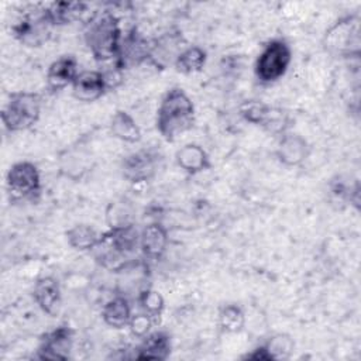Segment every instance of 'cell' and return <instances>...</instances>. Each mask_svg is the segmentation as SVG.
<instances>
[{"mask_svg": "<svg viewBox=\"0 0 361 361\" xmlns=\"http://www.w3.org/2000/svg\"><path fill=\"white\" fill-rule=\"evenodd\" d=\"M121 41L118 20L111 11H97L86 23L85 42L96 62L103 63L104 68L120 63Z\"/></svg>", "mask_w": 361, "mask_h": 361, "instance_id": "obj_1", "label": "cell"}, {"mask_svg": "<svg viewBox=\"0 0 361 361\" xmlns=\"http://www.w3.org/2000/svg\"><path fill=\"white\" fill-rule=\"evenodd\" d=\"M195 107L180 87H172L164 96L158 113L157 128L166 141H175L193 127Z\"/></svg>", "mask_w": 361, "mask_h": 361, "instance_id": "obj_2", "label": "cell"}, {"mask_svg": "<svg viewBox=\"0 0 361 361\" xmlns=\"http://www.w3.org/2000/svg\"><path fill=\"white\" fill-rule=\"evenodd\" d=\"M140 244V235L135 227L130 224L110 227L100 235L94 250L96 259L106 268L117 269L124 267L126 259L135 251Z\"/></svg>", "mask_w": 361, "mask_h": 361, "instance_id": "obj_3", "label": "cell"}, {"mask_svg": "<svg viewBox=\"0 0 361 361\" xmlns=\"http://www.w3.org/2000/svg\"><path fill=\"white\" fill-rule=\"evenodd\" d=\"M41 113V99L32 92L11 93L3 111L1 121L8 131H23L32 127Z\"/></svg>", "mask_w": 361, "mask_h": 361, "instance_id": "obj_4", "label": "cell"}, {"mask_svg": "<svg viewBox=\"0 0 361 361\" xmlns=\"http://www.w3.org/2000/svg\"><path fill=\"white\" fill-rule=\"evenodd\" d=\"M290 61V47L283 39H272L262 48L257 58L255 75L264 83L275 82L285 75Z\"/></svg>", "mask_w": 361, "mask_h": 361, "instance_id": "obj_5", "label": "cell"}, {"mask_svg": "<svg viewBox=\"0 0 361 361\" xmlns=\"http://www.w3.org/2000/svg\"><path fill=\"white\" fill-rule=\"evenodd\" d=\"M6 183L11 200L34 199L41 190L39 171L28 161L17 162L8 169Z\"/></svg>", "mask_w": 361, "mask_h": 361, "instance_id": "obj_6", "label": "cell"}, {"mask_svg": "<svg viewBox=\"0 0 361 361\" xmlns=\"http://www.w3.org/2000/svg\"><path fill=\"white\" fill-rule=\"evenodd\" d=\"M54 24L44 8H34L13 25V35L27 47H41L51 38Z\"/></svg>", "mask_w": 361, "mask_h": 361, "instance_id": "obj_7", "label": "cell"}, {"mask_svg": "<svg viewBox=\"0 0 361 361\" xmlns=\"http://www.w3.org/2000/svg\"><path fill=\"white\" fill-rule=\"evenodd\" d=\"M240 114L247 121L261 126L274 134H285V130L289 126V117L283 110L257 100L244 102L240 106Z\"/></svg>", "mask_w": 361, "mask_h": 361, "instance_id": "obj_8", "label": "cell"}, {"mask_svg": "<svg viewBox=\"0 0 361 361\" xmlns=\"http://www.w3.org/2000/svg\"><path fill=\"white\" fill-rule=\"evenodd\" d=\"M324 45L329 51L348 55V54H358L360 45V25L358 20L353 16L344 17L338 20L327 32Z\"/></svg>", "mask_w": 361, "mask_h": 361, "instance_id": "obj_9", "label": "cell"}, {"mask_svg": "<svg viewBox=\"0 0 361 361\" xmlns=\"http://www.w3.org/2000/svg\"><path fill=\"white\" fill-rule=\"evenodd\" d=\"M72 344V329L68 326H58L42 336L38 347V357L42 360H68Z\"/></svg>", "mask_w": 361, "mask_h": 361, "instance_id": "obj_10", "label": "cell"}, {"mask_svg": "<svg viewBox=\"0 0 361 361\" xmlns=\"http://www.w3.org/2000/svg\"><path fill=\"white\" fill-rule=\"evenodd\" d=\"M158 161L159 155L152 149H141L133 152L123 159V175L133 183L148 180L155 173Z\"/></svg>", "mask_w": 361, "mask_h": 361, "instance_id": "obj_11", "label": "cell"}, {"mask_svg": "<svg viewBox=\"0 0 361 361\" xmlns=\"http://www.w3.org/2000/svg\"><path fill=\"white\" fill-rule=\"evenodd\" d=\"M32 298L44 313L55 317L62 306L61 286L54 276H42L35 282Z\"/></svg>", "mask_w": 361, "mask_h": 361, "instance_id": "obj_12", "label": "cell"}, {"mask_svg": "<svg viewBox=\"0 0 361 361\" xmlns=\"http://www.w3.org/2000/svg\"><path fill=\"white\" fill-rule=\"evenodd\" d=\"M106 90L107 85L100 71H82L72 83V93L80 102H94Z\"/></svg>", "mask_w": 361, "mask_h": 361, "instance_id": "obj_13", "label": "cell"}, {"mask_svg": "<svg viewBox=\"0 0 361 361\" xmlns=\"http://www.w3.org/2000/svg\"><path fill=\"white\" fill-rule=\"evenodd\" d=\"M151 52V41L144 38L137 28H133L121 41L120 63L123 69L128 65H138L148 61Z\"/></svg>", "mask_w": 361, "mask_h": 361, "instance_id": "obj_14", "label": "cell"}, {"mask_svg": "<svg viewBox=\"0 0 361 361\" xmlns=\"http://www.w3.org/2000/svg\"><path fill=\"white\" fill-rule=\"evenodd\" d=\"M78 61L72 55H62L55 59L47 72L48 87L54 92L62 90L66 86L72 85L78 76Z\"/></svg>", "mask_w": 361, "mask_h": 361, "instance_id": "obj_15", "label": "cell"}, {"mask_svg": "<svg viewBox=\"0 0 361 361\" xmlns=\"http://www.w3.org/2000/svg\"><path fill=\"white\" fill-rule=\"evenodd\" d=\"M180 44H182V35L179 32L164 34L162 37L151 42V52H149L148 61L158 68H165L172 58L175 62L176 56L182 52Z\"/></svg>", "mask_w": 361, "mask_h": 361, "instance_id": "obj_16", "label": "cell"}, {"mask_svg": "<svg viewBox=\"0 0 361 361\" xmlns=\"http://www.w3.org/2000/svg\"><path fill=\"white\" fill-rule=\"evenodd\" d=\"M166 244H168V234L162 224L149 223L141 231L140 248L145 258L152 261L159 259L165 252Z\"/></svg>", "mask_w": 361, "mask_h": 361, "instance_id": "obj_17", "label": "cell"}, {"mask_svg": "<svg viewBox=\"0 0 361 361\" xmlns=\"http://www.w3.org/2000/svg\"><path fill=\"white\" fill-rule=\"evenodd\" d=\"M307 154H309V147L303 137H300L299 134L282 135L276 149V157L282 164L288 166L299 165L306 159Z\"/></svg>", "mask_w": 361, "mask_h": 361, "instance_id": "obj_18", "label": "cell"}, {"mask_svg": "<svg viewBox=\"0 0 361 361\" xmlns=\"http://www.w3.org/2000/svg\"><path fill=\"white\" fill-rule=\"evenodd\" d=\"M176 164L188 173L195 175L212 166L207 152L199 144H186L175 154Z\"/></svg>", "mask_w": 361, "mask_h": 361, "instance_id": "obj_19", "label": "cell"}, {"mask_svg": "<svg viewBox=\"0 0 361 361\" xmlns=\"http://www.w3.org/2000/svg\"><path fill=\"white\" fill-rule=\"evenodd\" d=\"M171 353V338L164 331H155L144 337L135 358L138 360H165Z\"/></svg>", "mask_w": 361, "mask_h": 361, "instance_id": "obj_20", "label": "cell"}, {"mask_svg": "<svg viewBox=\"0 0 361 361\" xmlns=\"http://www.w3.org/2000/svg\"><path fill=\"white\" fill-rule=\"evenodd\" d=\"M87 4L83 1H54L45 6V11L51 23L55 25L69 24L85 13Z\"/></svg>", "mask_w": 361, "mask_h": 361, "instance_id": "obj_21", "label": "cell"}, {"mask_svg": "<svg viewBox=\"0 0 361 361\" xmlns=\"http://www.w3.org/2000/svg\"><path fill=\"white\" fill-rule=\"evenodd\" d=\"M102 317L104 323L113 329H121L128 326L133 314L130 303L123 296H116L107 300L102 309Z\"/></svg>", "mask_w": 361, "mask_h": 361, "instance_id": "obj_22", "label": "cell"}, {"mask_svg": "<svg viewBox=\"0 0 361 361\" xmlns=\"http://www.w3.org/2000/svg\"><path fill=\"white\" fill-rule=\"evenodd\" d=\"M110 130L116 138L126 142L134 144L141 140V130L138 124L127 111L123 110L114 113L110 123Z\"/></svg>", "mask_w": 361, "mask_h": 361, "instance_id": "obj_23", "label": "cell"}, {"mask_svg": "<svg viewBox=\"0 0 361 361\" xmlns=\"http://www.w3.org/2000/svg\"><path fill=\"white\" fill-rule=\"evenodd\" d=\"M206 58L207 55L203 48L192 45L182 49V52L176 56L173 65L176 71L180 73H193L203 69L206 63Z\"/></svg>", "mask_w": 361, "mask_h": 361, "instance_id": "obj_24", "label": "cell"}, {"mask_svg": "<svg viewBox=\"0 0 361 361\" xmlns=\"http://www.w3.org/2000/svg\"><path fill=\"white\" fill-rule=\"evenodd\" d=\"M100 235L87 224H76L66 231L68 244L78 251H90L96 247Z\"/></svg>", "mask_w": 361, "mask_h": 361, "instance_id": "obj_25", "label": "cell"}, {"mask_svg": "<svg viewBox=\"0 0 361 361\" xmlns=\"http://www.w3.org/2000/svg\"><path fill=\"white\" fill-rule=\"evenodd\" d=\"M245 323L244 313L237 305H226L219 312V324L227 333H238L243 330Z\"/></svg>", "mask_w": 361, "mask_h": 361, "instance_id": "obj_26", "label": "cell"}, {"mask_svg": "<svg viewBox=\"0 0 361 361\" xmlns=\"http://www.w3.org/2000/svg\"><path fill=\"white\" fill-rule=\"evenodd\" d=\"M138 303L145 314H148L154 322L161 317L164 310V298L159 292L154 289H144L138 295Z\"/></svg>", "mask_w": 361, "mask_h": 361, "instance_id": "obj_27", "label": "cell"}, {"mask_svg": "<svg viewBox=\"0 0 361 361\" xmlns=\"http://www.w3.org/2000/svg\"><path fill=\"white\" fill-rule=\"evenodd\" d=\"M271 360H283L288 358L293 350V341L286 334H276L264 344Z\"/></svg>", "mask_w": 361, "mask_h": 361, "instance_id": "obj_28", "label": "cell"}, {"mask_svg": "<svg viewBox=\"0 0 361 361\" xmlns=\"http://www.w3.org/2000/svg\"><path fill=\"white\" fill-rule=\"evenodd\" d=\"M152 323H154V320H152L148 314H145V313L142 312V313H140V314L133 316L131 320H130V323H128V326H130V330H131V333H133L134 336H137V337H145V336L148 334V331H149Z\"/></svg>", "mask_w": 361, "mask_h": 361, "instance_id": "obj_29", "label": "cell"}]
</instances>
